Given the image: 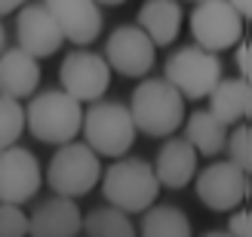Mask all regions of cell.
<instances>
[{
  "mask_svg": "<svg viewBox=\"0 0 252 237\" xmlns=\"http://www.w3.org/2000/svg\"><path fill=\"white\" fill-rule=\"evenodd\" d=\"M83 231L90 237H138L132 219L114 206H95L83 216Z\"/></svg>",
  "mask_w": 252,
  "mask_h": 237,
  "instance_id": "cell-21",
  "label": "cell"
},
{
  "mask_svg": "<svg viewBox=\"0 0 252 237\" xmlns=\"http://www.w3.org/2000/svg\"><path fill=\"white\" fill-rule=\"evenodd\" d=\"M194 188L212 213H234L249 197V176L228 160H216L194 176Z\"/></svg>",
  "mask_w": 252,
  "mask_h": 237,
  "instance_id": "cell-9",
  "label": "cell"
},
{
  "mask_svg": "<svg viewBox=\"0 0 252 237\" xmlns=\"http://www.w3.org/2000/svg\"><path fill=\"white\" fill-rule=\"evenodd\" d=\"M83 231L80 206L68 197H49L28 216V237H77Z\"/></svg>",
  "mask_w": 252,
  "mask_h": 237,
  "instance_id": "cell-14",
  "label": "cell"
},
{
  "mask_svg": "<svg viewBox=\"0 0 252 237\" xmlns=\"http://www.w3.org/2000/svg\"><path fill=\"white\" fill-rule=\"evenodd\" d=\"M138 28L148 34V40L157 46H169L182 28V6L175 0H145L138 6Z\"/></svg>",
  "mask_w": 252,
  "mask_h": 237,
  "instance_id": "cell-18",
  "label": "cell"
},
{
  "mask_svg": "<svg viewBox=\"0 0 252 237\" xmlns=\"http://www.w3.org/2000/svg\"><path fill=\"white\" fill-rule=\"evenodd\" d=\"M243 28L246 22L231 9L228 0H200L191 12V34L206 53L234 49L243 40Z\"/></svg>",
  "mask_w": 252,
  "mask_h": 237,
  "instance_id": "cell-7",
  "label": "cell"
},
{
  "mask_svg": "<svg viewBox=\"0 0 252 237\" xmlns=\"http://www.w3.org/2000/svg\"><path fill=\"white\" fill-rule=\"evenodd\" d=\"M185 142L197 151V157H216L224 151V142H228V127L209 114V111L197 108L194 114H188L185 120Z\"/></svg>",
  "mask_w": 252,
  "mask_h": 237,
  "instance_id": "cell-19",
  "label": "cell"
},
{
  "mask_svg": "<svg viewBox=\"0 0 252 237\" xmlns=\"http://www.w3.org/2000/svg\"><path fill=\"white\" fill-rule=\"evenodd\" d=\"M138 234L142 237H194V228L185 209L169 206V203H154L142 213Z\"/></svg>",
  "mask_w": 252,
  "mask_h": 237,
  "instance_id": "cell-20",
  "label": "cell"
},
{
  "mask_svg": "<svg viewBox=\"0 0 252 237\" xmlns=\"http://www.w3.org/2000/svg\"><path fill=\"white\" fill-rule=\"evenodd\" d=\"M228 234L231 237H252V216L249 209H234L231 219H228Z\"/></svg>",
  "mask_w": 252,
  "mask_h": 237,
  "instance_id": "cell-25",
  "label": "cell"
},
{
  "mask_svg": "<svg viewBox=\"0 0 252 237\" xmlns=\"http://www.w3.org/2000/svg\"><path fill=\"white\" fill-rule=\"evenodd\" d=\"M175 93L182 99H206L216 83L221 80V62L216 53H206L200 49L197 43L194 46H179L175 53L166 59V74H163Z\"/></svg>",
  "mask_w": 252,
  "mask_h": 237,
  "instance_id": "cell-6",
  "label": "cell"
},
{
  "mask_svg": "<svg viewBox=\"0 0 252 237\" xmlns=\"http://www.w3.org/2000/svg\"><path fill=\"white\" fill-rule=\"evenodd\" d=\"M43 169L37 157L22 145H12L0 151V203L22 206L40 191Z\"/></svg>",
  "mask_w": 252,
  "mask_h": 237,
  "instance_id": "cell-11",
  "label": "cell"
},
{
  "mask_svg": "<svg viewBox=\"0 0 252 237\" xmlns=\"http://www.w3.org/2000/svg\"><path fill=\"white\" fill-rule=\"evenodd\" d=\"M95 6H120V3H126V0H93Z\"/></svg>",
  "mask_w": 252,
  "mask_h": 237,
  "instance_id": "cell-29",
  "label": "cell"
},
{
  "mask_svg": "<svg viewBox=\"0 0 252 237\" xmlns=\"http://www.w3.org/2000/svg\"><path fill=\"white\" fill-rule=\"evenodd\" d=\"M203 237H231V234H228V231H206Z\"/></svg>",
  "mask_w": 252,
  "mask_h": 237,
  "instance_id": "cell-31",
  "label": "cell"
},
{
  "mask_svg": "<svg viewBox=\"0 0 252 237\" xmlns=\"http://www.w3.org/2000/svg\"><path fill=\"white\" fill-rule=\"evenodd\" d=\"M0 237H28V213L22 206L0 203Z\"/></svg>",
  "mask_w": 252,
  "mask_h": 237,
  "instance_id": "cell-24",
  "label": "cell"
},
{
  "mask_svg": "<svg viewBox=\"0 0 252 237\" xmlns=\"http://www.w3.org/2000/svg\"><path fill=\"white\" fill-rule=\"evenodd\" d=\"M228 3H231V9H234L243 22L252 16V0H228Z\"/></svg>",
  "mask_w": 252,
  "mask_h": 237,
  "instance_id": "cell-27",
  "label": "cell"
},
{
  "mask_svg": "<svg viewBox=\"0 0 252 237\" xmlns=\"http://www.w3.org/2000/svg\"><path fill=\"white\" fill-rule=\"evenodd\" d=\"M46 12L59 25L62 37L74 46H90L102 31V9L93 0H43Z\"/></svg>",
  "mask_w": 252,
  "mask_h": 237,
  "instance_id": "cell-12",
  "label": "cell"
},
{
  "mask_svg": "<svg viewBox=\"0 0 252 237\" xmlns=\"http://www.w3.org/2000/svg\"><path fill=\"white\" fill-rule=\"evenodd\" d=\"M59 80H62V93H68L74 102H98L111 86V68L102 59V53L74 49L62 62Z\"/></svg>",
  "mask_w": 252,
  "mask_h": 237,
  "instance_id": "cell-8",
  "label": "cell"
},
{
  "mask_svg": "<svg viewBox=\"0 0 252 237\" xmlns=\"http://www.w3.org/2000/svg\"><path fill=\"white\" fill-rule=\"evenodd\" d=\"M197 160H200L197 151H194V148L188 145L185 139H179V135H169V139L163 142V148L157 151L151 169H154L160 188L179 191V188H188V185L194 182V176L200 172V169H197Z\"/></svg>",
  "mask_w": 252,
  "mask_h": 237,
  "instance_id": "cell-15",
  "label": "cell"
},
{
  "mask_svg": "<svg viewBox=\"0 0 252 237\" xmlns=\"http://www.w3.org/2000/svg\"><path fill=\"white\" fill-rule=\"evenodd\" d=\"M102 194L108 206L120 209L126 216H135V213H145L157 203V194H160V185L157 176L151 169L148 160L142 157H120L114 160L105 172H102Z\"/></svg>",
  "mask_w": 252,
  "mask_h": 237,
  "instance_id": "cell-1",
  "label": "cell"
},
{
  "mask_svg": "<svg viewBox=\"0 0 252 237\" xmlns=\"http://www.w3.org/2000/svg\"><path fill=\"white\" fill-rule=\"evenodd\" d=\"M129 117L135 133H145L151 139H169L185 123V99L172 90L166 80H142L129 99Z\"/></svg>",
  "mask_w": 252,
  "mask_h": 237,
  "instance_id": "cell-2",
  "label": "cell"
},
{
  "mask_svg": "<svg viewBox=\"0 0 252 237\" xmlns=\"http://www.w3.org/2000/svg\"><path fill=\"white\" fill-rule=\"evenodd\" d=\"M43 179L56 197L77 201L90 194L102 179V157H95L83 142H68L53 154Z\"/></svg>",
  "mask_w": 252,
  "mask_h": 237,
  "instance_id": "cell-5",
  "label": "cell"
},
{
  "mask_svg": "<svg viewBox=\"0 0 252 237\" xmlns=\"http://www.w3.org/2000/svg\"><path fill=\"white\" fill-rule=\"evenodd\" d=\"M40 86V62L22 53L19 46H6L0 53V96L3 99H31Z\"/></svg>",
  "mask_w": 252,
  "mask_h": 237,
  "instance_id": "cell-16",
  "label": "cell"
},
{
  "mask_svg": "<svg viewBox=\"0 0 252 237\" xmlns=\"http://www.w3.org/2000/svg\"><path fill=\"white\" fill-rule=\"evenodd\" d=\"M83 145L90 148L95 157H111L120 160L126 151L135 145V123L129 117V108L123 102H93L83 111Z\"/></svg>",
  "mask_w": 252,
  "mask_h": 237,
  "instance_id": "cell-4",
  "label": "cell"
},
{
  "mask_svg": "<svg viewBox=\"0 0 252 237\" xmlns=\"http://www.w3.org/2000/svg\"><path fill=\"white\" fill-rule=\"evenodd\" d=\"M25 133V108L16 99H3L0 96V151L12 148Z\"/></svg>",
  "mask_w": 252,
  "mask_h": 237,
  "instance_id": "cell-22",
  "label": "cell"
},
{
  "mask_svg": "<svg viewBox=\"0 0 252 237\" xmlns=\"http://www.w3.org/2000/svg\"><path fill=\"white\" fill-rule=\"evenodd\" d=\"M102 59L108 62L111 71L123 74V77H145L154 68V43L138 25H120L108 34Z\"/></svg>",
  "mask_w": 252,
  "mask_h": 237,
  "instance_id": "cell-10",
  "label": "cell"
},
{
  "mask_svg": "<svg viewBox=\"0 0 252 237\" xmlns=\"http://www.w3.org/2000/svg\"><path fill=\"white\" fill-rule=\"evenodd\" d=\"M28 0H0V19L3 16H9V12H19Z\"/></svg>",
  "mask_w": 252,
  "mask_h": 237,
  "instance_id": "cell-28",
  "label": "cell"
},
{
  "mask_svg": "<svg viewBox=\"0 0 252 237\" xmlns=\"http://www.w3.org/2000/svg\"><path fill=\"white\" fill-rule=\"evenodd\" d=\"M6 49V31H3V22H0V53Z\"/></svg>",
  "mask_w": 252,
  "mask_h": 237,
  "instance_id": "cell-30",
  "label": "cell"
},
{
  "mask_svg": "<svg viewBox=\"0 0 252 237\" xmlns=\"http://www.w3.org/2000/svg\"><path fill=\"white\" fill-rule=\"evenodd\" d=\"M206 99H209L206 111L221 123V127L243 123L249 117V111H252V86H249V80H240V77H234V80L221 77L216 83V90H212Z\"/></svg>",
  "mask_w": 252,
  "mask_h": 237,
  "instance_id": "cell-17",
  "label": "cell"
},
{
  "mask_svg": "<svg viewBox=\"0 0 252 237\" xmlns=\"http://www.w3.org/2000/svg\"><path fill=\"white\" fill-rule=\"evenodd\" d=\"M16 37H19V49L28 53L31 59H46L56 56L59 46L65 43L59 25L53 22V16L46 12L43 3H25L19 9L16 19Z\"/></svg>",
  "mask_w": 252,
  "mask_h": 237,
  "instance_id": "cell-13",
  "label": "cell"
},
{
  "mask_svg": "<svg viewBox=\"0 0 252 237\" xmlns=\"http://www.w3.org/2000/svg\"><path fill=\"white\" fill-rule=\"evenodd\" d=\"M224 148H228V164H234L240 172L249 176V169H252V133H249L246 123H240V127L228 135Z\"/></svg>",
  "mask_w": 252,
  "mask_h": 237,
  "instance_id": "cell-23",
  "label": "cell"
},
{
  "mask_svg": "<svg viewBox=\"0 0 252 237\" xmlns=\"http://www.w3.org/2000/svg\"><path fill=\"white\" fill-rule=\"evenodd\" d=\"M197 3H200V0H197Z\"/></svg>",
  "mask_w": 252,
  "mask_h": 237,
  "instance_id": "cell-32",
  "label": "cell"
},
{
  "mask_svg": "<svg viewBox=\"0 0 252 237\" xmlns=\"http://www.w3.org/2000/svg\"><path fill=\"white\" fill-rule=\"evenodd\" d=\"M237 68H240V80H249V43H237Z\"/></svg>",
  "mask_w": 252,
  "mask_h": 237,
  "instance_id": "cell-26",
  "label": "cell"
},
{
  "mask_svg": "<svg viewBox=\"0 0 252 237\" xmlns=\"http://www.w3.org/2000/svg\"><path fill=\"white\" fill-rule=\"evenodd\" d=\"M83 123V108L62 90H46L31 99L25 108V130L43 145H68L77 142Z\"/></svg>",
  "mask_w": 252,
  "mask_h": 237,
  "instance_id": "cell-3",
  "label": "cell"
}]
</instances>
